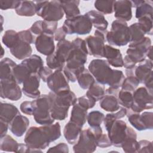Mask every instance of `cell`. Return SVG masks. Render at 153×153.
<instances>
[{
    "label": "cell",
    "mask_w": 153,
    "mask_h": 153,
    "mask_svg": "<svg viewBox=\"0 0 153 153\" xmlns=\"http://www.w3.org/2000/svg\"><path fill=\"white\" fill-rule=\"evenodd\" d=\"M72 48V41L63 39L57 42L52 56L60 63L65 65Z\"/></svg>",
    "instance_id": "cell-22"
},
{
    "label": "cell",
    "mask_w": 153,
    "mask_h": 153,
    "mask_svg": "<svg viewBox=\"0 0 153 153\" xmlns=\"http://www.w3.org/2000/svg\"><path fill=\"white\" fill-rule=\"evenodd\" d=\"M78 104H79L81 106H83L87 109L93 108L94 105H96V101L94 100L91 97H88L86 94L81 96L77 99V102Z\"/></svg>",
    "instance_id": "cell-48"
},
{
    "label": "cell",
    "mask_w": 153,
    "mask_h": 153,
    "mask_svg": "<svg viewBox=\"0 0 153 153\" xmlns=\"http://www.w3.org/2000/svg\"><path fill=\"white\" fill-rule=\"evenodd\" d=\"M152 60L145 59L133 68L134 75L139 80V83L143 84L145 79L152 71Z\"/></svg>",
    "instance_id": "cell-28"
},
{
    "label": "cell",
    "mask_w": 153,
    "mask_h": 153,
    "mask_svg": "<svg viewBox=\"0 0 153 153\" xmlns=\"http://www.w3.org/2000/svg\"><path fill=\"white\" fill-rule=\"evenodd\" d=\"M19 38L25 42L29 44H35L36 36L30 31L29 29L21 30L18 32Z\"/></svg>",
    "instance_id": "cell-47"
},
{
    "label": "cell",
    "mask_w": 153,
    "mask_h": 153,
    "mask_svg": "<svg viewBox=\"0 0 153 153\" xmlns=\"http://www.w3.org/2000/svg\"><path fill=\"white\" fill-rule=\"evenodd\" d=\"M92 27L93 25L90 19L85 14H80L75 17L66 19L62 26L66 34L76 33L81 35L90 33Z\"/></svg>",
    "instance_id": "cell-10"
},
{
    "label": "cell",
    "mask_w": 153,
    "mask_h": 153,
    "mask_svg": "<svg viewBox=\"0 0 153 153\" xmlns=\"http://www.w3.org/2000/svg\"><path fill=\"white\" fill-rule=\"evenodd\" d=\"M44 66L42 58L36 54H33L23 60L16 65L14 69V77L19 84H23L25 79L32 73H38Z\"/></svg>",
    "instance_id": "cell-6"
},
{
    "label": "cell",
    "mask_w": 153,
    "mask_h": 153,
    "mask_svg": "<svg viewBox=\"0 0 153 153\" xmlns=\"http://www.w3.org/2000/svg\"><path fill=\"white\" fill-rule=\"evenodd\" d=\"M66 35L67 34L65 32V31L64 30L62 26L59 28H57L54 33V41L59 42L63 39H65V37H66Z\"/></svg>",
    "instance_id": "cell-58"
},
{
    "label": "cell",
    "mask_w": 153,
    "mask_h": 153,
    "mask_svg": "<svg viewBox=\"0 0 153 153\" xmlns=\"http://www.w3.org/2000/svg\"><path fill=\"white\" fill-rule=\"evenodd\" d=\"M18 41V32L14 30H6L2 38V43L9 49L11 48Z\"/></svg>",
    "instance_id": "cell-43"
},
{
    "label": "cell",
    "mask_w": 153,
    "mask_h": 153,
    "mask_svg": "<svg viewBox=\"0 0 153 153\" xmlns=\"http://www.w3.org/2000/svg\"><path fill=\"white\" fill-rule=\"evenodd\" d=\"M54 35L42 33L36 37L35 45L36 50L44 56H49L55 50Z\"/></svg>",
    "instance_id": "cell-20"
},
{
    "label": "cell",
    "mask_w": 153,
    "mask_h": 153,
    "mask_svg": "<svg viewBox=\"0 0 153 153\" xmlns=\"http://www.w3.org/2000/svg\"><path fill=\"white\" fill-rule=\"evenodd\" d=\"M9 128V124L2 121L0 120V136L2 137L7 134L8 129Z\"/></svg>",
    "instance_id": "cell-60"
},
{
    "label": "cell",
    "mask_w": 153,
    "mask_h": 153,
    "mask_svg": "<svg viewBox=\"0 0 153 153\" xmlns=\"http://www.w3.org/2000/svg\"><path fill=\"white\" fill-rule=\"evenodd\" d=\"M76 81L79 87L84 90H88L95 82L94 78L88 69L85 68L78 75Z\"/></svg>",
    "instance_id": "cell-37"
},
{
    "label": "cell",
    "mask_w": 153,
    "mask_h": 153,
    "mask_svg": "<svg viewBox=\"0 0 153 153\" xmlns=\"http://www.w3.org/2000/svg\"><path fill=\"white\" fill-rule=\"evenodd\" d=\"M108 30H95L93 35L88 36L85 38L88 54L96 57H104L103 52L105 48V42L106 41V36Z\"/></svg>",
    "instance_id": "cell-11"
},
{
    "label": "cell",
    "mask_w": 153,
    "mask_h": 153,
    "mask_svg": "<svg viewBox=\"0 0 153 153\" xmlns=\"http://www.w3.org/2000/svg\"><path fill=\"white\" fill-rule=\"evenodd\" d=\"M103 130L100 126L90 127L87 129L82 130L78 142L73 146L75 153H91L96 151L97 140L102 134Z\"/></svg>",
    "instance_id": "cell-5"
},
{
    "label": "cell",
    "mask_w": 153,
    "mask_h": 153,
    "mask_svg": "<svg viewBox=\"0 0 153 153\" xmlns=\"http://www.w3.org/2000/svg\"><path fill=\"white\" fill-rule=\"evenodd\" d=\"M42 20H38L34 22L31 27H30V31L36 37L42 33Z\"/></svg>",
    "instance_id": "cell-56"
},
{
    "label": "cell",
    "mask_w": 153,
    "mask_h": 153,
    "mask_svg": "<svg viewBox=\"0 0 153 153\" xmlns=\"http://www.w3.org/2000/svg\"><path fill=\"white\" fill-rule=\"evenodd\" d=\"M103 113L99 111H93L87 114V121L90 127L100 126L105 118Z\"/></svg>",
    "instance_id": "cell-44"
},
{
    "label": "cell",
    "mask_w": 153,
    "mask_h": 153,
    "mask_svg": "<svg viewBox=\"0 0 153 153\" xmlns=\"http://www.w3.org/2000/svg\"><path fill=\"white\" fill-rule=\"evenodd\" d=\"M69 146L65 143H59V144L56 145L50 148L47 150V152H69Z\"/></svg>",
    "instance_id": "cell-54"
},
{
    "label": "cell",
    "mask_w": 153,
    "mask_h": 153,
    "mask_svg": "<svg viewBox=\"0 0 153 153\" xmlns=\"http://www.w3.org/2000/svg\"><path fill=\"white\" fill-rule=\"evenodd\" d=\"M105 89L103 85L95 82L88 89L85 94L97 102L100 100L105 95Z\"/></svg>",
    "instance_id": "cell-38"
},
{
    "label": "cell",
    "mask_w": 153,
    "mask_h": 153,
    "mask_svg": "<svg viewBox=\"0 0 153 153\" xmlns=\"http://www.w3.org/2000/svg\"><path fill=\"white\" fill-rule=\"evenodd\" d=\"M20 109L22 112L29 115H33L34 111V103L32 101H24L20 106Z\"/></svg>",
    "instance_id": "cell-51"
},
{
    "label": "cell",
    "mask_w": 153,
    "mask_h": 153,
    "mask_svg": "<svg viewBox=\"0 0 153 153\" xmlns=\"http://www.w3.org/2000/svg\"><path fill=\"white\" fill-rule=\"evenodd\" d=\"M20 1L17 0H0V8L2 10L16 9Z\"/></svg>",
    "instance_id": "cell-52"
},
{
    "label": "cell",
    "mask_w": 153,
    "mask_h": 153,
    "mask_svg": "<svg viewBox=\"0 0 153 153\" xmlns=\"http://www.w3.org/2000/svg\"><path fill=\"white\" fill-rule=\"evenodd\" d=\"M57 25L58 22H48L43 20L42 23V33L54 35V32L57 29Z\"/></svg>",
    "instance_id": "cell-49"
},
{
    "label": "cell",
    "mask_w": 153,
    "mask_h": 153,
    "mask_svg": "<svg viewBox=\"0 0 153 153\" xmlns=\"http://www.w3.org/2000/svg\"><path fill=\"white\" fill-rule=\"evenodd\" d=\"M112 143L109 138L108 134H103L99 137V139L97 140V146L98 147L104 148H107L112 146Z\"/></svg>",
    "instance_id": "cell-53"
},
{
    "label": "cell",
    "mask_w": 153,
    "mask_h": 153,
    "mask_svg": "<svg viewBox=\"0 0 153 153\" xmlns=\"http://www.w3.org/2000/svg\"><path fill=\"white\" fill-rule=\"evenodd\" d=\"M151 43V39L148 36H145L139 43L128 46L126 55L136 64L139 63L146 59V54L149 48L152 46Z\"/></svg>",
    "instance_id": "cell-16"
},
{
    "label": "cell",
    "mask_w": 153,
    "mask_h": 153,
    "mask_svg": "<svg viewBox=\"0 0 153 153\" xmlns=\"http://www.w3.org/2000/svg\"><path fill=\"white\" fill-rule=\"evenodd\" d=\"M130 33V41L128 46L134 45L141 42L145 38V32L138 23H134L128 26Z\"/></svg>",
    "instance_id": "cell-36"
},
{
    "label": "cell",
    "mask_w": 153,
    "mask_h": 153,
    "mask_svg": "<svg viewBox=\"0 0 153 153\" xmlns=\"http://www.w3.org/2000/svg\"><path fill=\"white\" fill-rule=\"evenodd\" d=\"M36 15L44 20L58 22L64 16L60 1H35Z\"/></svg>",
    "instance_id": "cell-8"
},
{
    "label": "cell",
    "mask_w": 153,
    "mask_h": 153,
    "mask_svg": "<svg viewBox=\"0 0 153 153\" xmlns=\"http://www.w3.org/2000/svg\"><path fill=\"white\" fill-rule=\"evenodd\" d=\"M103 56L109 65L115 68H122L123 66V57L119 49L106 44L104 48Z\"/></svg>",
    "instance_id": "cell-23"
},
{
    "label": "cell",
    "mask_w": 153,
    "mask_h": 153,
    "mask_svg": "<svg viewBox=\"0 0 153 153\" xmlns=\"http://www.w3.org/2000/svg\"><path fill=\"white\" fill-rule=\"evenodd\" d=\"M15 11L19 16H33L36 14V4L32 1H20V4L15 9Z\"/></svg>",
    "instance_id": "cell-33"
},
{
    "label": "cell",
    "mask_w": 153,
    "mask_h": 153,
    "mask_svg": "<svg viewBox=\"0 0 153 153\" xmlns=\"http://www.w3.org/2000/svg\"><path fill=\"white\" fill-rule=\"evenodd\" d=\"M131 3L128 0L115 1L114 5V17L117 20H121L124 22L130 21L132 18Z\"/></svg>",
    "instance_id": "cell-21"
},
{
    "label": "cell",
    "mask_w": 153,
    "mask_h": 153,
    "mask_svg": "<svg viewBox=\"0 0 153 153\" xmlns=\"http://www.w3.org/2000/svg\"><path fill=\"white\" fill-rule=\"evenodd\" d=\"M22 91L14 78L1 79L0 95L2 99L17 101L22 97Z\"/></svg>",
    "instance_id": "cell-14"
},
{
    "label": "cell",
    "mask_w": 153,
    "mask_h": 153,
    "mask_svg": "<svg viewBox=\"0 0 153 153\" xmlns=\"http://www.w3.org/2000/svg\"><path fill=\"white\" fill-rule=\"evenodd\" d=\"M88 69L97 82L108 85L114 89H119L125 78L123 72L112 69L106 60H92L88 66Z\"/></svg>",
    "instance_id": "cell-3"
},
{
    "label": "cell",
    "mask_w": 153,
    "mask_h": 153,
    "mask_svg": "<svg viewBox=\"0 0 153 153\" xmlns=\"http://www.w3.org/2000/svg\"><path fill=\"white\" fill-rule=\"evenodd\" d=\"M11 54L19 60H24L32 56V49L30 44L21 41L19 38L17 42L10 49Z\"/></svg>",
    "instance_id": "cell-27"
},
{
    "label": "cell",
    "mask_w": 153,
    "mask_h": 153,
    "mask_svg": "<svg viewBox=\"0 0 153 153\" xmlns=\"http://www.w3.org/2000/svg\"><path fill=\"white\" fill-rule=\"evenodd\" d=\"M153 107V96L145 87L136 88L133 94V103L130 109L140 113L145 109H150Z\"/></svg>",
    "instance_id": "cell-12"
},
{
    "label": "cell",
    "mask_w": 153,
    "mask_h": 153,
    "mask_svg": "<svg viewBox=\"0 0 153 153\" xmlns=\"http://www.w3.org/2000/svg\"><path fill=\"white\" fill-rule=\"evenodd\" d=\"M119 89H114L111 87L105 90V95L99 100L100 107L107 112H113L117 111L120 108L118 100Z\"/></svg>",
    "instance_id": "cell-18"
},
{
    "label": "cell",
    "mask_w": 153,
    "mask_h": 153,
    "mask_svg": "<svg viewBox=\"0 0 153 153\" xmlns=\"http://www.w3.org/2000/svg\"><path fill=\"white\" fill-rule=\"evenodd\" d=\"M29 126V119L21 114L17 115L9 123V129L17 137L22 136Z\"/></svg>",
    "instance_id": "cell-24"
},
{
    "label": "cell",
    "mask_w": 153,
    "mask_h": 153,
    "mask_svg": "<svg viewBox=\"0 0 153 153\" xmlns=\"http://www.w3.org/2000/svg\"><path fill=\"white\" fill-rule=\"evenodd\" d=\"M90 19L92 25L99 30H107L108 22L106 20L103 14L97 10H91L84 14Z\"/></svg>",
    "instance_id": "cell-29"
},
{
    "label": "cell",
    "mask_w": 153,
    "mask_h": 153,
    "mask_svg": "<svg viewBox=\"0 0 153 153\" xmlns=\"http://www.w3.org/2000/svg\"><path fill=\"white\" fill-rule=\"evenodd\" d=\"M1 50H2V51H1V58H2V56H3V55H4V53H5V51H4V48H3V47H1Z\"/></svg>",
    "instance_id": "cell-62"
},
{
    "label": "cell",
    "mask_w": 153,
    "mask_h": 153,
    "mask_svg": "<svg viewBox=\"0 0 153 153\" xmlns=\"http://www.w3.org/2000/svg\"><path fill=\"white\" fill-rule=\"evenodd\" d=\"M51 102V115L54 120H65L68 115L70 106L77 102L75 94L71 90L56 94L52 91L48 93Z\"/></svg>",
    "instance_id": "cell-4"
},
{
    "label": "cell",
    "mask_w": 153,
    "mask_h": 153,
    "mask_svg": "<svg viewBox=\"0 0 153 153\" xmlns=\"http://www.w3.org/2000/svg\"><path fill=\"white\" fill-rule=\"evenodd\" d=\"M145 34L152 35V16H145L138 19L137 22Z\"/></svg>",
    "instance_id": "cell-46"
},
{
    "label": "cell",
    "mask_w": 153,
    "mask_h": 153,
    "mask_svg": "<svg viewBox=\"0 0 153 153\" xmlns=\"http://www.w3.org/2000/svg\"><path fill=\"white\" fill-rule=\"evenodd\" d=\"M41 78L38 73L30 74L23 81L22 91L27 97L36 99L40 95L39 90Z\"/></svg>",
    "instance_id": "cell-19"
},
{
    "label": "cell",
    "mask_w": 153,
    "mask_h": 153,
    "mask_svg": "<svg viewBox=\"0 0 153 153\" xmlns=\"http://www.w3.org/2000/svg\"><path fill=\"white\" fill-rule=\"evenodd\" d=\"M17 152H19V153H28V152H31V153L33 152L34 153V152H35L36 153V152H42V150L32 148L29 146L25 143H19Z\"/></svg>",
    "instance_id": "cell-57"
},
{
    "label": "cell",
    "mask_w": 153,
    "mask_h": 153,
    "mask_svg": "<svg viewBox=\"0 0 153 153\" xmlns=\"http://www.w3.org/2000/svg\"><path fill=\"white\" fill-rule=\"evenodd\" d=\"M115 1H96L94 3L95 8L103 14H110L114 13Z\"/></svg>",
    "instance_id": "cell-41"
},
{
    "label": "cell",
    "mask_w": 153,
    "mask_h": 153,
    "mask_svg": "<svg viewBox=\"0 0 153 153\" xmlns=\"http://www.w3.org/2000/svg\"><path fill=\"white\" fill-rule=\"evenodd\" d=\"M61 136V127L59 123L41 125L40 127H30L26 131L24 142L29 146L45 149L50 143Z\"/></svg>",
    "instance_id": "cell-1"
},
{
    "label": "cell",
    "mask_w": 153,
    "mask_h": 153,
    "mask_svg": "<svg viewBox=\"0 0 153 153\" xmlns=\"http://www.w3.org/2000/svg\"><path fill=\"white\" fill-rule=\"evenodd\" d=\"M82 127L77 123L69 120L63 128V136L66 141L71 145L76 143L78 139Z\"/></svg>",
    "instance_id": "cell-26"
},
{
    "label": "cell",
    "mask_w": 153,
    "mask_h": 153,
    "mask_svg": "<svg viewBox=\"0 0 153 153\" xmlns=\"http://www.w3.org/2000/svg\"><path fill=\"white\" fill-rule=\"evenodd\" d=\"M146 56L148 57V59L150 60H152V46H151L148 50Z\"/></svg>",
    "instance_id": "cell-61"
},
{
    "label": "cell",
    "mask_w": 153,
    "mask_h": 153,
    "mask_svg": "<svg viewBox=\"0 0 153 153\" xmlns=\"http://www.w3.org/2000/svg\"><path fill=\"white\" fill-rule=\"evenodd\" d=\"M126 114L127 109L124 107H120V108L117 111H115V112H113L107 114L103 120V123L106 130L109 127L114 121L124 117L126 116Z\"/></svg>",
    "instance_id": "cell-39"
},
{
    "label": "cell",
    "mask_w": 153,
    "mask_h": 153,
    "mask_svg": "<svg viewBox=\"0 0 153 153\" xmlns=\"http://www.w3.org/2000/svg\"><path fill=\"white\" fill-rule=\"evenodd\" d=\"M127 126L125 121L120 120L114 121L106 129L108 136L112 145L115 147H121L126 135Z\"/></svg>",
    "instance_id": "cell-15"
},
{
    "label": "cell",
    "mask_w": 153,
    "mask_h": 153,
    "mask_svg": "<svg viewBox=\"0 0 153 153\" xmlns=\"http://www.w3.org/2000/svg\"><path fill=\"white\" fill-rule=\"evenodd\" d=\"M121 147L126 153L137 152L139 143L137 141V134L131 127H127L126 135Z\"/></svg>",
    "instance_id": "cell-25"
},
{
    "label": "cell",
    "mask_w": 153,
    "mask_h": 153,
    "mask_svg": "<svg viewBox=\"0 0 153 153\" xmlns=\"http://www.w3.org/2000/svg\"><path fill=\"white\" fill-rule=\"evenodd\" d=\"M72 43V50L62 71L69 81L75 82L78 75L85 68L88 52L84 39L78 37Z\"/></svg>",
    "instance_id": "cell-2"
},
{
    "label": "cell",
    "mask_w": 153,
    "mask_h": 153,
    "mask_svg": "<svg viewBox=\"0 0 153 153\" xmlns=\"http://www.w3.org/2000/svg\"><path fill=\"white\" fill-rule=\"evenodd\" d=\"M152 1L143 0V2L136 8L135 17L139 19L145 16H152L153 7Z\"/></svg>",
    "instance_id": "cell-40"
},
{
    "label": "cell",
    "mask_w": 153,
    "mask_h": 153,
    "mask_svg": "<svg viewBox=\"0 0 153 153\" xmlns=\"http://www.w3.org/2000/svg\"><path fill=\"white\" fill-rule=\"evenodd\" d=\"M19 114H20L19 110L14 105L8 103H1L0 120L9 124Z\"/></svg>",
    "instance_id": "cell-30"
},
{
    "label": "cell",
    "mask_w": 153,
    "mask_h": 153,
    "mask_svg": "<svg viewBox=\"0 0 153 153\" xmlns=\"http://www.w3.org/2000/svg\"><path fill=\"white\" fill-rule=\"evenodd\" d=\"M47 84L49 89L56 94L70 90L69 81L63 71L53 72L47 79Z\"/></svg>",
    "instance_id": "cell-17"
},
{
    "label": "cell",
    "mask_w": 153,
    "mask_h": 153,
    "mask_svg": "<svg viewBox=\"0 0 153 153\" xmlns=\"http://www.w3.org/2000/svg\"><path fill=\"white\" fill-rule=\"evenodd\" d=\"M106 41L110 45L121 47L127 45L130 41V33L126 22L115 20L111 25V29L106 36Z\"/></svg>",
    "instance_id": "cell-7"
},
{
    "label": "cell",
    "mask_w": 153,
    "mask_h": 153,
    "mask_svg": "<svg viewBox=\"0 0 153 153\" xmlns=\"http://www.w3.org/2000/svg\"><path fill=\"white\" fill-rule=\"evenodd\" d=\"M17 64L12 59L5 57L0 62V79H11L14 77V69Z\"/></svg>",
    "instance_id": "cell-31"
},
{
    "label": "cell",
    "mask_w": 153,
    "mask_h": 153,
    "mask_svg": "<svg viewBox=\"0 0 153 153\" xmlns=\"http://www.w3.org/2000/svg\"><path fill=\"white\" fill-rule=\"evenodd\" d=\"M19 143L11 136L5 134L1 137L0 150L1 151L17 152Z\"/></svg>",
    "instance_id": "cell-35"
},
{
    "label": "cell",
    "mask_w": 153,
    "mask_h": 153,
    "mask_svg": "<svg viewBox=\"0 0 153 153\" xmlns=\"http://www.w3.org/2000/svg\"><path fill=\"white\" fill-rule=\"evenodd\" d=\"M53 70L48 66H43L38 72V74L41 78V79L44 82H47V79L53 74Z\"/></svg>",
    "instance_id": "cell-55"
},
{
    "label": "cell",
    "mask_w": 153,
    "mask_h": 153,
    "mask_svg": "<svg viewBox=\"0 0 153 153\" xmlns=\"http://www.w3.org/2000/svg\"><path fill=\"white\" fill-rule=\"evenodd\" d=\"M128 121L138 131L152 130L153 128V113L143 112L142 114L134 112L130 109H127Z\"/></svg>",
    "instance_id": "cell-13"
},
{
    "label": "cell",
    "mask_w": 153,
    "mask_h": 153,
    "mask_svg": "<svg viewBox=\"0 0 153 153\" xmlns=\"http://www.w3.org/2000/svg\"><path fill=\"white\" fill-rule=\"evenodd\" d=\"M66 19H72L80 15V10L79 9V1H60Z\"/></svg>",
    "instance_id": "cell-34"
},
{
    "label": "cell",
    "mask_w": 153,
    "mask_h": 153,
    "mask_svg": "<svg viewBox=\"0 0 153 153\" xmlns=\"http://www.w3.org/2000/svg\"><path fill=\"white\" fill-rule=\"evenodd\" d=\"M139 80L134 75H130L125 77L121 85V89L134 93L139 84Z\"/></svg>",
    "instance_id": "cell-45"
},
{
    "label": "cell",
    "mask_w": 153,
    "mask_h": 153,
    "mask_svg": "<svg viewBox=\"0 0 153 153\" xmlns=\"http://www.w3.org/2000/svg\"><path fill=\"white\" fill-rule=\"evenodd\" d=\"M139 143V148L137 152L138 153H144L152 152V143L151 141L147 140H141L138 142Z\"/></svg>",
    "instance_id": "cell-50"
},
{
    "label": "cell",
    "mask_w": 153,
    "mask_h": 153,
    "mask_svg": "<svg viewBox=\"0 0 153 153\" xmlns=\"http://www.w3.org/2000/svg\"><path fill=\"white\" fill-rule=\"evenodd\" d=\"M87 110L76 102L72 106L70 120L83 127L87 121Z\"/></svg>",
    "instance_id": "cell-32"
},
{
    "label": "cell",
    "mask_w": 153,
    "mask_h": 153,
    "mask_svg": "<svg viewBox=\"0 0 153 153\" xmlns=\"http://www.w3.org/2000/svg\"><path fill=\"white\" fill-rule=\"evenodd\" d=\"M33 118L36 123L40 125L50 124L54 122L51 115V102L48 94H41L33 100Z\"/></svg>",
    "instance_id": "cell-9"
},
{
    "label": "cell",
    "mask_w": 153,
    "mask_h": 153,
    "mask_svg": "<svg viewBox=\"0 0 153 153\" xmlns=\"http://www.w3.org/2000/svg\"><path fill=\"white\" fill-rule=\"evenodd\" d=\"M153 71H152L149 75L146 77V78L145 79L143 84H145V87L146 89L151 93H153V85H152V78H153Z\"/></svg>",
    "instance_id": "cell-59"
},
{
    "label": "cell",
    "mask_w": 153,
    "mask_h": 153,
    "mask_svg": "<svg viewBox=\"0 0 153 153\" xmlns=\"http://www.w3.org/2000/svg\"><path fill=\"white\" fill-rule=\"evenodd\" d=\"M133 93L121 89L118 93V100L120 105L126 108L130 109L133 103Z\"/></svg>",
    "instance_id": "cell-42"
}]
</instances>
